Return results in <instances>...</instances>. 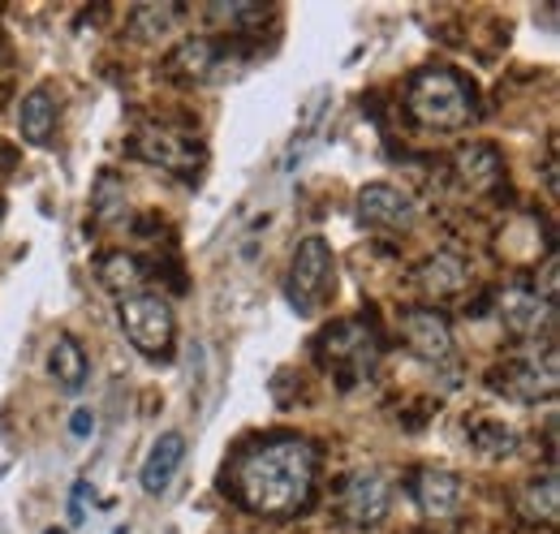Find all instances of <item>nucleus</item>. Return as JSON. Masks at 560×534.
<instances>
[{
	"label": "nucleus",
	"mask_w": 560,
	"mask_h": 534,
	"mask_svg": "<svg viewBox=\"0 0 560 534\" xmlns=\"http://www.w3.org/2000/svg\"><path fill=\"white\" fill-rule=\"evenodd\" d=\"M315 469L319 453L302 436H268L259 444H246L229 469L233 496L255 518H298L315 496Z\"/></svg>",
	"instance_id": "f257e3e1"
},
{
	"label": "nucleus",
	"mask_w": 560,
	"mask_h": 534,
	"mask_svg": "<svg viewBox=\"0 0 560 534\" xmlns=\"http://www.w3.org/2000/svg\"><path fill=\"white\" fill-rule=\"evenodd\" d=\"M406 113L422 130L457 134L479 121V86L448 66H427L406 86Z\"/></svg>",
	"instance_id": "f03ea898"
},
{
	"label": "nucleus",
	"mask_w": 560,
	"mask_h": 534,
	"mask_svg": "<svg viewBox=\"0 0 560 534\" xmlns=\"http://www.w3.org/2000/svg\"><path fill=\"white\" fill-rule=\"evenodd\" d=\"M337 289V259L332 246L324 237H302L293 259H289V276H284V293L293 302L298 315H315Z\"/></svg>",
	"instance_id": "7ed1b4c3"
},
{
	"label": "nucleus",
	"mask_w": 560,
	"mask_h": 534,
	"mask_svg": "<svg viewBox=\"0 0 560 534\" xmlns=\"http://www.w3.org/2000/svg\"><path fill=\"white\" fill-rule=\"evenodd\" d=\"M315 358L324 371H337L346 380H362L375 371L380 358V336L366 320H341L315 340Z\"/></svg>",
	"instance_id": "20e7f679"
},
{
	"label": "nucleus",
	"mask_w": 560,
	"mask_h": 534,
	"mask_svg": "<svg viewBox=\"0 0 560 534\" xmlns=\"http://www.w3.org/2000/svg\"><path fill=\"white\" fill-rule=\"evenodd\" d=\"M121 328L130 336V345L142 358H173V336H177V320L168 298L160 293H130L121 298Z\"/></svg>",
	"instance_id": "39448f33"
},
{
	"label": "nucleus",
	"mask_w": 560,
	"mask_h": 534,
	"mask_svg": "<svg viewBox=\"0 0 560 534\" xmlns=\"http://www.w3.org/2000/svg\"><path fill=\"white\" fill-rule=\"evenodd\" d=\"M130 155H139L142 164H155L164 173L177 177H199L203 169V142L195 134L173 130V126H147L130 138Z\"/></svg>",
	"instance_id": "423d86ee"
},
{
	"label": "nucleus",
	"mask_w": 560,
	"mask_h": 534,
	"mask_svg": "<svg viewBox=\"0 0 560 534\" xmlns=\"http://www.w3.org/2000/svg\"><path fill=\"white\" fill-rule=\"evenodd\" d=\"M488 384L495 393H504V397L513 400H544L557 393V349L548 345L544 353L535 349V353H517V358H509V362H500V367H491Z\"/></svg>",
	"instance_id": "0eeeda50"
},
{
	"label": "nucleus",
	"mask_w": 560,
	"mask_h": 534,
	"mask_svg": "<svg viewBox=\"0 0 560 534\" xmlns=\"http://www.w3.org/2000/svg\"><path fill=\"white\" fill-rule=\"evenodd\" d=\"M388 500H393L388 478L380 469H358L341 487V518L350 526H380L388 518Z\"/></svg>",
	"instance_id": "6e6552de"
},
{
	"label": "nucleus",
	"mask_w": 560,
	"mask_h": 534,
	"mask_svg": "<svg viewBox=\"0 0 560 534\" xmlns=\"http://www.w3.org/2000/svg\"><path fill=\"white\" fill-rule=\"evenodd\" d=\"M401 333L410 353H419L422 362H444L453 353V328L435 306H415L401 315Z\"/></svg>",
	"instance_id": "1a4fd4ad"
},
{
	"label": "nucleus",
	"mask_w": 560,
	"mask_h": 534,
	"mask_svg": "<svg viewBox=\"0 0 560 534\" xmlns=\"http://www.w3.org/2000/svg\"><path fill=\"white\" fill-rule=\"evenodd\" d=\"M358 220L371 224V229H401L415 220V199L388 182H375V186H362L358 190Z\"/></svg>",
	"instance_id": "9d476101"
},
{
	"label": "nucleus",
	"mask_w": 560,
	"mask_h": 534,
	"mask_svg": "<svg viewBox=\"0 0 560 534\" xmlns=\"http://www.w3.org/2000/svg\"><path fill=\"white\" fill-rule=\"evenodd\" d=\"M453 173L470 195H491L504 182V155L491 142H466L453 155Z\"/></svg>",
	"instance_id": "9b49d317"
},
{
	"label": "nucleus",
	"mask_w": 560,
	"mask_h": 534,
	"mask_svg": "<svg viewBox=\"0 0 560 534\" xmlns=\"http://www.w3.org/2000/svg\"><path fill=\"white\" fill-rule=\"evenodd\" d=\"M224 44H215V39H186V44H177L173 53H168V61H164V73L168 78H177V82H211V78H220V66H224Z\"/></svg>",
	"instance_id": "f8f14e48"
},
{
	"label": "nucleus",
	"mask_w": 560,
	"mask_h": 534,
	"mask_svg": "<svg viewBox=\"0 0 560 534\" xmlns=\"http://www.w3.org/2000/svg\"><path fill=\"white\" fill-rule=\"evenodd\" d=\"M552 315H557L552 302L535 289H509L500 298V320L513 336H539V328L552 324Z\"/></svg>",
	"instance_id": "ddd939ff"
},
{
	"label": "nucleus",
	"mask_w": 560,
	"mask_h": 534,
	"mask_svg": "<svg viewBox=\"0 0 560 534\" xmlns=\"http://www.w3.org/2000/svg\"><path fill=\"white\" fill-rule=\"evenodd\" d=\"M415 504L427 518H453L462 504V478L453 469H422L419 478L410 483Z\"/></svg>",
	"instance_id": "4468645a"
},
{
	"label": "nucleus",
	"mask_w": 560,
	"mask_h": 534,
	"mask_svg": "<svg viewBox=\"0 0 560 534\" xmlns=\"http://www.w3.org/2000/svg\"><path fill=\"white\" fill-rule=\"evenodd\" d=\"M186 462V436L182 431H168V436H160L155 444H151V453H147V462H142V491L147 496H164L168 487H173V474L182 469Z\"/></svg>",
	"instance_id": "2eb2a0df"
},
{
	"label": "nucleus",
	"mask_w": 560,
	"mask_h": 534,
	"mask_svg": "<svg viewBox=\"0 0 560 534\" xmlns=\"http://www.w3.org/2000/svg\"><path fill=\"white\" fill-rule=\"evenodd\" d=\"M415 280H419V289L427 298H457L466 285H470V264L462 259V255H448V251H440V255H431L427 264H419L415 271Z\"/></svg>",
	"instance_id": "dca6fc26"
},
{
	"label": "nucleus",
	"mask_w": 560,
	"mask_h": 534,
	"mask_svg": "<svg viewBox=\"0 0 560 534\" xmlns=\"http://www.w3.org/2000/svg\"><path fill=\"white\" fill-rule=\"evenodd\" d=\"M18 130L31 147H48L57 134V95L52 86H35L18 104Z\"/></svg>",
	"instance_id": "f3484780"
},
{
	"label": "nucleus",
	"mask_w": 560,
	"mask_h": 534,
	"mask_svg": "<svg viewBox=\"0 0 560 534\" xmlns=\"http://www.w3.org/2000/svg\"><path fill=\"white\" fill-rule=\"evenodd\" d=\"M48 371H52V380H57L61 393H78V388L86 384L91 362H86V349H82L78 336H70V333L57 336V345H52V353H48Z\"/></svg>",
	"instance_id": "a211bd4d"
},
{
	"label": "nucleus",
	"mask_w": 560,
	"mask_h": 534,
	"mask_svg": "<svg viewBox=\"0 0 560 534\" xmlns=\"http://www.w3.org/2000/svg\"><path fill=\"white\" fill-rule=\"evenodd\" d=\"M100 285L108 289V293H117V298H130V293H142V280H147V271L135 255H126V251H108V255H100Z\"/></svg>",
	"instance_id": "6ab92c4d"
},
{
	"label": "nucleus",
	"mask_w": 560,
	"mask_h": 534,
	"mask_svg": "<svg viewBox=\"0 0 560 534\" xmlns=\"http://www.w3.org/2000/svg\"><path fill=\"white\" fill-rule=\"evenodd\" d=\"M177 13H182L177 4H139L130 18V31H135V39H160L173 31Z\"/></svg>",
	"instance_id": "aec40b11"
},
{
	"label": "nucleus",
	"mask_w": 560,
	"mask_h": 534,
	"mask_svg": "<svg viewBox=\"0 0 560 534\" xmlns=\"http://www.w3.org/2000/svg\"><path fill=\"white\" fill-rule=\"evenodd\" d=\"M526 518H535V522H557L560 513V487L552 474H544V483H530L526 487Z\"/></svg>",
	"instance_id": "412c9836"
},
{
	"label": "nucleus",
	"mask_w": 560,
	"mask_h": 534,
	"mask_svg": "<svg viewBox=\"0 0 560 534\" xmlns=\"http://www.w3.org/2000/svg\"><path fill=\"white\" fill-rule=\"evenodd\" d=\"M126 211V186L117 182V173H104L95 182V216L100 220H117Z\"/></svg>",
	"instance_id": "4be33fe9"
},
{
	"label": "nucleus",
	"mask_w": 560,
	"mask_h": 534,
	"mask_svg": "<svg viewBox=\"0 0 560 534\" xmlns=\"http://www.w3.org/2000/svg\"><path fill=\"white\" fill-rule=\"evenodd\" d=\"M475 444H479V453H488V457H509V453L517 449V436H513L504 422H479V427H475Z\"/></svg>",
	"instance_id": "5701e85b"
},
{
	"label": "nucleus",
	"mask_w": 560,
	"mask_h": 534,
	"mask_svg": "<svg viewBox=\"0 0 560 534\" xmlns=\"http://www.w3.org/2000/svg\"><path fill=\"white\" fill-rule=\"evenodd\" d=\"M95 500V491H91V483L82 478V483H73L70 491V526H82L86 522V504Z\"/></svg>",
	"instance_id": "b1692460"
},
{
	"label": "nucleus",
	"mask_w": 560,
	"mask_h": 534,
	"mask_svg": "<svg viewBox=\"0 0 560 534\" xmlns=\"http://www.w3.org/2000/svg\"><path fill=\"white\" fill-rule=\"evenodd\" d=\"M70 431H73V436H78V440H86V436L95 431V414H91V409H73Z\"/></svg>",
	"instance_id": "393cba45"
},
{
	"label": "nucleus",
	"mask_w": 560,
	"mask_h": 534,
	"mask_svg": "<svg viewBox=\"0 0 560 534\" xmlns=\"http://www.w3.org/2000/svg\"><path fill=\"white\" fill-rule=\"evenodd\" d=\"M0 224H4V202H0Z\"/></svg>",
	"instance_id": "a878e982"
},
{
	"label": "nucleus",
	"mask_w": 560,
	"mask_h": 534,
	"mask_svg": "<svg viewBox=\"0 0 560 534\" xmlns=\"http://www.w3.org/2000/svg\"><path fill=\"white\" fill-rule=\"evenodd\" d=\"M44 534H66V531H57V526H52V531H44Z\"/></svg>",
	"instance_id": "bb28decb"
}]
</instances>
